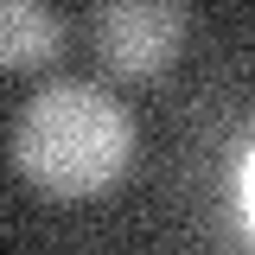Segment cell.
Here are the masks:
<instances>
[{"label": "cell", "mask_w": 255, "mask_h": 255, "mask_svg": "<svg viewBox=\"0 0 255 255\" xmlns=\"http://www.w3.org/2000/svg\"><path fill=\"white\" fill-rule=\"evenodd\" d=\"M70 19L38 0H0V70H45L64 58Z\"/></svg>", "instance_id": "3"}, {"label": "cell", "mask_w": 255, "mask_h": 255, "mask_svg": "<svg viewBox=\"0 0 255 255\" xmlns=\"http://www.w3.org/2000/svg\"><path fill=\"white\" fill-rule=\"evenodd\" d=\"M223 211H230L236 243H249V223H255V153H249V140L230 147V166H223Z\"/></svg>", "instance_id": "4"}, {"label": "cell", "mask_w": 255, "mask_h": 255, "mask_svg": "<svg viewBox=\"0 0 255 255\" xmlns=\"http://www.w3.org/2000/svg\"><path fill=\"white\" fill-rule=\"evenodd\" d=\"M83 38L109 77H159L185 51L191 13L179 0H109L83 19Z\"/></svg>", "instance_id": "2"}, {"label": "cell", "mask_w": 255, "mask_h": 255, "mask_svg": "<svg viewBox=\"0 0 255 255\" xmlns=\"http://www.w3.org/2000/svg\"><path fill=\"white\" fill-rule=\"evenodd\" d=\"M134 140H140L134 109L90 77H51L45 90L19 102V115L6 128L13 172L58 204L115 191L134 166Z\"/></svg>", "instance_id": "1"}]
</instances>
